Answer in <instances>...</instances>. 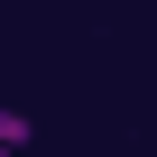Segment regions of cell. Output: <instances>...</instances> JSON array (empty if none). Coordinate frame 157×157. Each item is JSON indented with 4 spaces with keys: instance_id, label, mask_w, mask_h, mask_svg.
<instances>
[{
    "instance_id": "obj_1",
    "label": "cell",
    "mask_w": 157,
    "mask_h": 157,
    "mask_svg": "<svg viewBox=\"0 0 157 157\" xmlns=\"http://www.w3.org/2000/svg\"><path fill=\"white\" fill-rule=\"evenodd\" d=\"M37 148V120L28 111H10V102H0V157H28Z\"/></svg>"
},
{
    "instance_id": "obj_2",
    "label": "cell",
    "mask_w": 157,
    "mask_h": 157,
    "mask_svg": "<svg viewBox=\"0 0 157 157\" xmlns=\"http://www.w3.org/2000/svg\"><path fill=\"white\" fill-rule=\"evenodd\" d=\"M148 65H157V56H148Z\"/></svg>"
}]
</instances>
